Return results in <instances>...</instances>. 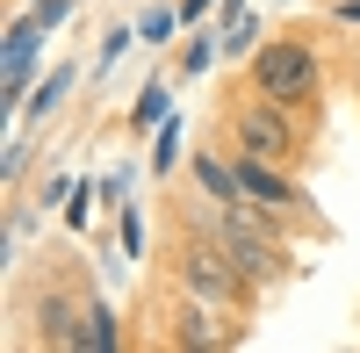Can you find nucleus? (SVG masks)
Instances as JSON below:
<instances>
[{"label":"nucleus","mask_w":360,"mask_h":353,"mask_svg":"<svg viewBox=\"0 0 360 353\" xmlns=\"http://www.w3.org/2000/svg\"><path fill=\"white\" fill-rule=\"evenodd\" d=\"M238 152H252V159H288L295 144H303V130L281 115V101L266 94V101H252V108H238Z\"/></svg>","instance_id":"3"},{"label":"nucleus","mask_w":360,"mask_h":353,"mask_svg":"<svg viewBox=\"0 0 360 353\" xmlns=\"http://www.w3.org/2000/svg\"><path fill=\"white\" fill-rule=\"evenodd\" d=\"M159 115H166V79H152L137 94V123H159Z\"/></svg>","instance_id":"12"},{"label":"nucleus","mask_w":360,"mask_h":353,"mask_svg":"<svg viewBox=\"0 0 360 353\" xmlns=\"http://www.w3.org/2000/svg\"><path fill=\"white\" fill-rule=\"evenodd\" d=\"M137 37H144V44H166V37H173V15H166V8H159V15H144Z\"/></svg>","instance_id":"15"},{"label":"nucleus","mask_w":360,"mask_h":353,"mask_svg":"<svg viewBox=\"0 0 360 353\" xmlns=\"http://www.w3.org/2000/svg\"><path fill=\"white\" fill-rule=\"evenodd\" d=\"M79 346H86V353L123 346V332H115V310H108V303H86V317H79Z\"/></svg>","instance_id":"7"},{"label":"nucleus","mask_w":360,"mask_h":353,"mask_svg":"<svg viewBox=\"0 0 360 353\" xmlns=\"http://www.w3.org/2000/svg\"><path fill=\"white\" fill-rule=\"evenodd\" d=\"M195 173H202V188L217 195V202H245V173H238V166H224V159H195Z\"/></svg>","instance_id":"8"},{"label":"nucleus","mask_w":360,"mask_h":353,"mask_svg":"<svg viewBox=\"0 0 360 353\" xmlns=\"http://www.w3.org/2000/svg\"><path fill=\"white\" fill-rule=\"evenodd\" d=\"M209 58H217V44H209V37H195L188 51H180V65H188V72H209Z\"/></svg>","instance_id":"14"},{"label":"nucleus","mask_w":360,"mask_h":353,"mask_svg":"<svg viewBox=\"0 0 360 353\" xmlns=\"http://www.w3.org/2000/svg\"><path fill=\"white\" fill-rule=\"evenodd\" d=\"M180 288H188V296L195 303H245V274H238V259H231V245L217 238V245H188V252H180Z\"/></svg>","instance_id":"2"},{"label":"nucleus","mask_w":360,"mask_h":353,"mask_svg":"<svg viewBox=\"0 0 360 353\" xmlns=\"http://www.w3.org/2000/svg\"><path fill=\"white\" fill-rule=\"evenodd\" d=\"M173 159H180V123L166 115V130H159V144H152V173H166Z\"/></svg>","instance_id":"10"},{"label":"nucleus","mask_w":360,"mask_h":353,"mask_svg":"<svg viewBox=\"0 0 360 353\" xmlns=\"http://www.w3.org/2000/svg\"><path fill=\"white\" fill-rule=\"evenodd\" d=\"M94 202H101V188H72V210H65V224H72V231H86V224H94Z\"/></svg>","instance_id":"11"},{"label":"nucleus","mask_w":360,"mask_h":353,"mask_svg":"<svg viewBox=\"0 0 360 353\" xmlns=\"http://www.w3.org/2000/svg\"><path fill=\"white\" fill-rule=\"evenodd\" d=\"M238 173H245V195L259 202V210H295V188H288V173H274V159H238Z\"/></svg>","instance_id":"6"},{"label":"nucleus","mask_w":360,"mask_h":353,"mask_svg":"<svg viewBox=\"0 0 360 353\" xmlns=\"http://www.w3.org/2000/svg\"><path fill=\"white\" fill-rule=\"evenodd\" d=\"M180 346H217V332H209V317H202V310L180 317Z\"/></svg>","instance_id":"13"},{"label":"nucleus","mask_w":360,"mask_h":353,"mask_svg":"<svg viewBox=\"0 0 360 353\" xmlns=\"http://www.w3.org/2000/svg\"><path fill=\"white\" fill-rule=\"evenodd\" d=\"M44 15H29V22H15L8 29V58H0V101H15L22 94V79H29V58H37V37H44Z\"/></svg>","instance_id":"5"},{"label":"nucleus","mask_w":360,"mask_h":353,"mask_svg":"<svg viewBox=\"0 0 360 353\" xmlns=\"http://www.w3.org/2000/svg\"><path fill=\"white\" fill-rule=\"evenodd\" d=\"M123 51H130V29H108V37H101V72H108Z\"/></svg>","instance_id":"16"},{"label":"nucleus","mask_w":360,"mask_h":353,"mask_svg":"<svg viewBox=\"0 0 360 353\" xmlns=\"http://www.w3.org/2000/svg\"><path fill=\"white\" fill-rule=\"evenodd\" d=\"M224 245H231V259H238V274H245L252 288H274V281L288 274V259H281V245H274V238H259V231H252V217H231V224H224Z\"/></svg>","instance_id":"4"},{"label":"nucleus","mask_w":360,"mask_h":353,"mask_svg":"<svg viewBox=\"0 0 360 353\" xmlns=\"http://www.w3.org/2000/svg\"><path fill=\"white\" fill-rule=\"evenodd\" d=\"M317 58L303 44H259L252 51V94H274V101H317Z\"/></svg>","instance_id":"1"},{"label":"nucleus","mask_w":360,"mask_h":353,"mask_svg":"<svg viewBox=\"0 0 360 353\" xmlns=\"http://www.w3.org/2000/svg\"><path fill=\"white\" fill-rule=\"evenodd\" d=\"M65 94H72V65H51V79L37 86V94H29V115H51Z\"/></svg>","instance_id":"9"}]
</instances>
